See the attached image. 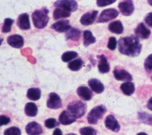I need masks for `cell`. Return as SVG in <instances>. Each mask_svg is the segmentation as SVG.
Returning <instances> with one entry per match:
<instances>
[{
	"label": "cell",
	"mask_w": 152,
	"mask_h": 135,
	"mask_svg": "<svg viewBox=\"0 0 152 135\" xmlns=\"http://www.w3.org/2000/svg\"><path fill=\"white\" fill-rule=\"evenodd\" d=\"M41 92L38 88H30L27 93V98L32 101H37L41 98Z\"/></svg>",
	"instance_id": "obj_24"
},
{
	"label": "cell",
	"mask_w": 152,
	"mask_h": 135,
	"mask_svg": "<svg viewBox=\"0 0 152 135\" xmlns=\"http://www.w3.org/2000/svg\"><path fill=\"white\" fill-rule=\"evenodd\" d=\"M144 68L148 73L152 72V54H150L145 60Z\"/></svg>",
	"instance_id": "obj_34"
},
{
	"label": "cell",
	"mask_w": 152,
	"mask_h": 135,
	"mask_svg": "<svg viewBox=\"0 0 152 135\" xmlns=\"http://www.w3.org/2000/svg\"><path fill=\"white\" fill-rule=\"evenodd\" d=\"M117 42L115 37H111L109 38L107 44V48L110 50H115L117 48Z\"/></svg>",
	"instance_id": "obj_37"
},
{
	"label": "cell",
	"mask_w": 152,
	"mask_h": 135,
	"mask_svg": "<svg viewBox=\"0 0 152 135\" xmlns=\"http://www.w3.org/2000/svg\"><path fill=\"white\" fill-rule=\"evenodd\" d=\"M109 31L113 33L120 34L124 31L123 26L120 21H115L111 23L108 27Z\"/></svg>",
	"instance_id": "obj_22"
},
{
	"label": "cell",
	"mask_w": 152,
	"mask_h": 135,
	"mask_svg": "<svg viewBox=\"0 0 152 135\" xmlns=\"http://www.w3.org/2000/svg\"><path fill=\"white\" fill-rule=\"evenodd\" d=\"M67 135H76V134H74V133H69V134H68Z\"/></svg>",
	"instance_id": "obj_45"
},
{
	"label": "cell",
	"mask_w": 152,
	"mask_h": 135,
	"mask_svg": "<svg viewBox=\"0 0 152 135\" xmlns=\"http://www.w3.org/2000/svg\"><path fill=\"white\" fill-rule=\"evenodd\" d=\"M45 126L48 128H53L59 126V123L54 118H49L45 120Z\"/></svg>",
	"instance_id": "obj_35"
},
{
	"label": "cell",
	"mask_w": 152,
	"mask_h": 135,
	"mask_svg": "<svg viewBox=\"0 0 152 135\" xmlns=\"http://www.w3.org/2000/svg\"><path fill=\"white\" fill-rule=\"evenodd\" d=\"M147 1H148V3L151 6H152V0H147Z\"/></svg>",
	"instance_id": "obj_43"
},
{
	"label": "cell",
	"mask_w": 152,
	"mask_h": 135,
	"mask_svg": "<svg viewBox=\"0 0 152 135\" xmlns=\"http://www.w3.org/2000/svg\"><path fill=\"white\" fill-rule=\"evenodd\" d=\"M57 8H61L69 12H74L78 9V4L75 0H58L54 3Z\"/></svg>",
	"instance_id": "obj_6"
},
{
	"label": "cell",
	"mask_w": 152,
	"mask_h": 135,
	"mask_svg": "<svg viewBox=\"0 0 152 135\" xmlns=\"http://www.w3.org/2000/svg\"><path fill=\"white\" fill-rule=\"evenodd\" d=\"M99 63L98 65V69L100 73L105 74L109 72L110 71V65L107 62V58L104 55H100L99 56Z\"/></svg>",
	"instance_id": "obj_20"
},
{
	"label": "cell",
	"mask_w": 152,
	"mask_h": 135,
	"mask_svg": "<svg viewBox=\"0 0 152 135\" xmlns=\"http://www.w3.org/2000/svg\"><path fill=\"white\" fill-rule=\"evenodd\" d=\"M135 33L138 36V37H140L143 39L148 38L151 34V31L142 23L138 25L135 30Z\"/></svg>",
	"instance_id": "obj_17"
},
{
	"label": "cell",
	"mask_w": 152,
	"mask_h": 135,
	"mask_svg": "<svg viewBox=\"0 0 152 135\" xmlns=\"http://www.w3.org/2000/svg\"><path fill=\"white\" fill-rule=\"evenodd\" d=\"M115 79L119 81L130 82L133 78L132 75L123 69L115 68L113 72Z\"/></svg>",
	"instance_id": "obj_9"
},
{
	"label": "cell",
	"mask_w": 152,
	"mask_h": 135,
	"mask_svg": "<svg viewBox=\"0 0 152 135\" xmlns=\"http://www.w3.org/2000/svg\"><path fill=\"white\" fill-rule=\"evenodd\" d=\"M137 135H147V134H146L144 132H140V133H138Z\"/></svg>",
	"instance_id": "obj_42"
},
{
	"label": "cell",
	"mask_w": 152,
	"mask_h": 135,
	"mask_svg": "<svg viewBox=\"0 0 152 135\" xmlns=\"http://www.w3.org/2000/svg\"><path fill=\"white\" fill-rule=\"evenodd\" d=\"M68 112L76 119L82 117L85 114L86 105L80 101H73L69 103L67 107Z\"/></svg>",
	"instance_id": "obj_3"
},
{
	"label": "cell",
	"mask_w": 152,
	"mask_h": 135,
	"mask_svg": "<svg viewBox=\"0 0 152 135\" xmlns=\"http://www.w3.org/2000/svg\"><path fill=\"white\" fill-rule=\"evenodd\" d=\"M98 13L99 12L97 10H93L85 13L80 18V23L85 26L92 24L96 20Z\"/></svg>",
	"instance_id": "obj_11"
},
{
	"label": "cell",
	"mask_w": 152,
	"mask_h": 135,
	"mask_svg": "<svg viewBox=\"0 0 152 135\" xmlns=\"http://www.w3.org/2000/svg\"><path fill=\"white\" fill-rule=\"evenodd\" d=\"M59 123L65 126L71 124L76 121V118L66 110H64L59 117Z\"/></svg>",
	"instance_id": "obj_16"
},
{
	"label": "cell",
	"mask_w": 152,
	"mask_h": 135,
	"mask_svg": "<svg viewBox=\"0 0 152 135\" xmlns=\"http://www.w3.org/2000/svg\"><path fill=\"white\" fill-rule=\"evenodd\" d=\"M53 135H63L62 131L59 128H56L53 131Z\"/></svg>",
	"instance_id": "obj_40"
},
{
	"label": "cell",
	"mask_w": 152,
	"mask_h": 135,
	"mask_svg": "<svg viewBox=\"0 0 152 135\" xmlns=\"http://www.w3.org/2000/svg\"><path fill=\"white\" fill-rule=\"evenodd\" d=\"M18 27L23 30H29L31 27L29 16L27 13H23L19 16L17 21Z\"/></svg>",
	"instance_id": "obj_15"
},
{
	"label": "cell",
	"mask_w": 152,
	"mask_h": 135,
	"mask_svg": "<svg viewBox=\"0 0 152 135\" xmlns=\"http://www.w3.org/2000/svg\"><path fill=\"white\" fill-rule=\"evenodd\" d=\"M7 42L9 45L16 48H22L24 44L23 37L19 34H13L9 36Z\"/></svg>",
	"instance_id": "obj_10"
},
{
	"label": "cell",
	"mask_w": 152,
	"mask_h": 135,
	"mask_svg": "<svg viewBox=\"0 0 152 135\" xmlns=\"http://www.w3.org/2000/svg\"><path fill=\"white\" fill-rule=\"evenodd\" d=\"M118 8L124 16H130L134 11L132 0H123L119 3Z\"/></svg>",
	"instance_id": "obj_7"
},
{
	"label": "cell",
	"mask_w": 152,
	"mask_h": 135,
	"mask_svg": "<svg viewBox=\"0 0 152 135\" xmlns=\"http://www.w3.org/2000/svg\"><path fill=\"white\" fill-rule=\"evenodd\" d=\"M88 85L91 89L96 93H101L104 90L103 84L98 79H92L88 81Z\"/></svg>",
	"instance_id": "obj_18"
},
{
	"label": "cell",
	"mask_w": 152,
	"mask_h": 135,
	"mask_svg": "<svg viewBox=\"0 0 152 135\" xmlns=\"http://www.w3.org/2000/svg\"><path fill=\"white\" fill-rule=\"evenodd\" d=\"M81 36V31L75 28H71L69 29L65 34L66 40H71L73 41H77Z\"/></svg>",
	"instance_id": "obj_21"
},
{
	"label": "cell",
	"mask_w": 152,
	"mask_h": 135,
	"mask_svg": "<svg viewBox=\"0 0 152 135\" xmlns=\"http://www.w3.org/2000/svg\"><path fill=\"white\" fill-rule=\"evenodd\" d=\"M78 56L77 53L75 51H67L62 55V60L64 62H68Z\"/></svg>",
	"instance_id": "obj_30"
},
{
	"label": "cell",
	"mask_w": 152,
	"mask_h": 135,
	"mask_svg": "<svg viewBox=\"0 0 152 135\" xmlns=\"http://www.w3.org/2000/svg\"><path fill=\"white\" fill-rule=\"evenodd\" d=\"M107 109L105 106L101 105L93 108L88 115V122L90 124H96L99 120H101L103 116L106 112Z\"/></svg>",
	"instance_id": "obj_4"
},
{
	"label": "cell",
	"mask_w": 152,
	"mask_h": 135,
	"mask_svg": "<svg viewBox=\"0 0 152 135\" xmlns=\"http://www.w3.org/2000/svg\"><path fill=\"white\" fill-rule=\"evenodd\" d=\"M83 65V61L81 59H75L68 63V68L72 71H79Z\"/></svg>",
	"instance_id": "obj_29"
},
{
	"label": "cell",
	"mask_w": 152,
	"mask_h": 135,
	"mask_svg": "<svg viewBox=\"0 0 152 135\" xmlns=\"http://www.w3.org/2000/svg\"><path fill=\"white\" fill-rule=\"evenodd\" d=\"M79 131L81 135H97L96 130L91 127L81 128Z\"/></svg>",
	"instance_id": "obj_32"
},
{
	"label": "cell",
	"mask_w": 152,
	"mask_h": 135,
	"mask_svg": "<svg viewBox=\"0 0 152 135\" xmlns=\"http://www.w3.org/2000/svg\"><path fill=\"white\" fill-rule=\"evenodd\" d=\"M151 80H152V75H151Z\"/></svg>",
	"instance_id": "obj_46"
},
{
	"label": "cell",
	"mask_w": 152,
	"mask_h": 135,
	"mask_svg": "<svg viewBox=\"0 0 152 135\" xmlns=\"http://www.w3.org/2000/svg\"><path fill=\"white\" fill-rule=\"evenodd\" d=\"M120 52L130 57H137L141 53L142 45L138 37L131 35L121 38L118 41Z\"/></svg>",
	"instance_id": "obj_1"
},
{
	"label": "cell",
	"mask_w": 152,
	"mask_h": 135,
	"mask_svg": "<svg viewBox=\"0 0 152 135\" xmlns=\"http://www.w3.org/2000/svg\"><path fill=\"white\" fill-rule=\"evenodd\" d=\"M70 16L71 12L61 8H56L53 12V18L55 20L61 18H68Z\"/></svg>",
	"instance_id": "obj_27"
},
{
	"label": "cell",
	"mask_w": 152,
	"mask_h": 135,
	"mask_svg": "<svg viewBox=\"0 0 152 135\" xmlns=\"http://www.w3.org/2000/svg\"><path fill=\"white\" fill-rule=\"evenodd\" d=\"M104 123L107 128L114 132H118L120 130V126L113 115H108L105 119Z\"/></svg>",
	"instance_id": "obj_12"
},
{
	"label": "cell",
	"mask_w": 152,
	"mask_h": 135,
	"mask_svg": "<svg viewBox=\"0 0 152 135\" xmlns=\"http://www.w3.org/2000/svg\"><path fill=\"white\" fill-rule=\"evenodd\" d=\"M145 23L150 27L152 28V12L148 13L145 17Z\"/></svg>",
	"instance_id": "obj_39"
},
{
	"label": "cell",
	"mask_w": 152,
	"mask_h": 135,
	"mask_svg": "<svg viewBox=\"0 0 152 135\" xmlns=\"http://www.w3.org/2000/svg\"><path fill=\"white\" fill-rule=\"evenodd\" d=\"M49 10L44 7L41 10H36L32 14V21L34 27L38 29L45 28L49 21Z\"/></svg>",
	"instance_id": "obj_2"
},
{
	"label": "cell",
	"mask_w": 152,
	"mask_h": 135,
	"mask_svg": "<svg viewBox=\"0 0 152 135\" xmlns=\"http://www.w3.org/2000/svg\"><path fill=\"white\" fill-rule=\"evenodd\" d=\"M147 108L152 111V97H151L149 100L148 101L147 104Z\"/></svg>",
	"instance_id": "obj_41"
},
{
	"label": "cell",
	"mask_w": 152,
	"mask_h": 135,
	"mask_svg": "<svg viewBox=\"0 0 152 135\" xmlns=\"http://www.w3.org/2000/svg\"><path fill=\"white\" fill-rule=\"evenodd\" d=\"M119 15V12L115 9H108L104 10L100 13L97 20L98 23H107L115 19Z\"/></svg>",
	"instance_id": "obj_5"
},
{
	"label": "cell",
	"mask_w": 152,
	"mask_h": 135,
	"mask_svg": "<svg viewBox=\"0 0 152 135\" xmlns=\"http://www.w3.org/2000/svg\"><path fill=\"white\" fill-rule=\"evenodd\" d=\"M116 1L117 0H97V5L99 7H103L115 3Z\"/></svg>",
	"instance_id": "obj_36"
},
{
	"label": "cell",
	"mask_w": 152,
	"mask_h": 135,
	"mask_svg": "<svg viewBox=\"0 0 152 135\" xmlns=\"http://www.w3.org/2000/svg\"><path fill=\"white\" fill-rule=\"evenodd\" d=\"M122 92L126 95L130 96L134 93L135 88V85L132 82H126L121 84L120 86Z\"/></svg>",
	"instance_id": "obj_23"
},
{
	"label": "cell",
	"mask_w": 152,
	"mask_h": 135,
	"mask_svg": "<svg viewBox=\"0 0 152 135\" xmlns=\"http://www.w3.org/2000/svg\"><path fill=\"white\" fill-rule=\"evenodd\" d=\"M77 93L80 97L85 101H89L92 98V92L86 86H80L77 90Z\"/></svg>",
	"instance_id": "obj_19"
},
{
	"label": "cell",
	"mask_w": 152,
	"mask_h": 135,
	"mask_svg": "<svg viewBox=\"0 0 152 135\" xmlns=\"http://www.w3.org/2000/svg\"><path fill=\"white\" fill-rule=\"evenodd\" d=\"M51 28L58 32L64 33L68 31L69 29L71 28V27L69 21L65 19V20H61L54 23L51 26Z\"/></svg>",
	"instance_id": "obj_14"
},
{
	"label": "cell",
	"mask_w": 152,
	"mask_h": 135,
	"mask_svg": "<svg viewBox=\"0 0 152 135\" xmlns=\"http://www.w3.org/2000/svg\"><path fill=\"white\" fill-rule=\"evenodd\" d=\"M26 131L28 135H41L43 132L41 126L36 122L28 123L26 126Z\"/></svg>",
	"instance_id": "obj_13"
},
{
	"label": "cell",
	"mask_w": 152,
	"mask_h": 135,
	"mask_svg": "<svg viewBox=\"0 0 152 135\" xmlns=\"http://www.w3.org/2000/svg\"><path fill=\"white\" fill-rule=\"evenodd\" d=\"M96 39L91 31L86 30L83 32V45L85 47H88L89 45L96 42Z\"/></svg>",
	"instance_id": "obj_25"
},
{
	"label": "cell",
	"mask_w": 152,
	"mask_h": 135,
	"mask_svg": "<svg viewBox=\"0 0 152 135\" xmlns=\"http://www.w3.org/2000/svg\"><path fill=\"white\" fill-rule=\"evenodd\" d=\"M47 107L51 109H58L62 106V100L60 96L56 93H51L47 103Z\"/></svg>",
	"instance_id": "obj_8"
},
{
	"label": "cell",
	"mask_w": 152,
	"mask_h": 135,
	"mask_svg": "<svg viewBox=\"0 0 152 135\" xmlns=\"http://www.w3.org/2000/svg\"><path fill=\"white\" fill-rule=\"evenodd\" d=\"M10 122V119L4 115L0 116V126L7 125Z\"/></svg>",
	"instance_id": "obj_38"
},
{
	"label": "cell",
	"mask_w": 152,
	"mask_h": 135,
	"mask_svg": "<svg viewBox=\"0 0 152 135\" xmlns=\"http://www.w3.org/2000/svg\"><path fill=\"white\" fill-rule=\"evenodd\" d=\"M3 41V39H1V38H0V45H1V44H2Z\"/></svg>",
	"instance_id": "obj_44"
},
{
	"label": "cell",
	"mask_w": 152,
	"mask_h": 135,
	"mask_svg": "<svg viewBox=\"0 0 152 135\" xmlns=\"http://www.w3.org/2000/svg\"><path fill=\"white\" fill-rule=\"evenodd\" d=\"M138 118L142 123L152 125V115L144 112H140L138 113Z\"/></svg>",
	"instance_id": "obj_28"
},
{
	"label": "cell",
	"mask_w": 152,
	"mask_h": 135,
	"mask_svg": "<svg viewBox=\"0 0 152 135\" xmlns=\"http://www.w3.org/2000/svg\"><path fill=\"white\" fill-rule=\"evenodd\" d=\"M20 129L16 127H12L6 129L4 132V135H21Z\"/></svg>",
	"instance_id": "obj_33"
},
{
	"label": "cell",
	"mask_w": 152,
	"mask_h": 135,
	"mask_svg": "<svg viewBox=\"0 0 152 135\" xmlns=\"http://www.w3.org/2000/svg\"><path fill=\"white\" fill-rule=\"evenodd\" d=\"M37 107L34 103H28L25 107V113L30 117H34L37 113Z\"/></svg>",
	"instance_id": "obj_26"
},
{
	"label": "cell",
	"mask_w": 152,
	"mask_h": 135,
	"mask_svg": "<svg viewBox=\"0 0 152 135\" xmlns=\"http://www.w3.org/2000/svg\"><path fill=\"white\" fill-rule=\"evenodd\" d=\"M13 22V19L10 18H6L4 20V23L2 27V31L4 33L10 32L11 31V27Z\"/></svg>",
	"instance_id": "obj_31"
}]
</instances>
